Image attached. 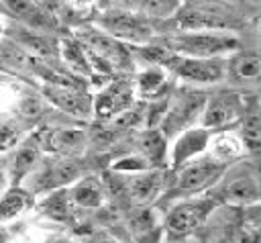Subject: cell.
Segmentation results:
<instances>
[{
	"mask_svg": "<svg viewBox=\"0 0 261 243\" xmlns=\"http://www.w3.org/2000/svg\"><path fill=\"white\" fill-rule=\"evenodd\" d=\"M80 43L86 49L88 61L96 71L100 74H114L120 69H133V57L126 45L114 37H110L104 31H84L80 37Z\"/></svg>",
	"mask_w": 261,
	"mask_h": 243,
	"instance_id": "6da1fadb",
	"label": "cell"
},
{
	"mask_svg": "<svg viewBox=\"0 0 261 243\" xmlns=\"http://www.w3.org/2000/svg\"><path fill=\"white\" fill-rule=\"evenodd\" d=\"M226 167L228 163L216 159L214 155H198L188 163H184L181 167H177V176L173 182H169L165 192L167 196H173V194L190 196V194L204 192L222 178Z\"/></svg>",
	"mask_w": 261,
	"mask_h": 243,
	"instance_id": "7a4b0ae2",
	"label": "cell"
},
{
	"mask_svg": "<svg viewBox=\"0 0 261 243\" xmlns=\"http://www.w3.org/2000/svg\"><path fill=\"white\" fill-rule=\"evenodd\" d=\"M31 184L29 192L31 194H43L51 192L57 188H65L73 184L77 178L84 176V161L80 157H69V155H55L39 161L37 167L31 172Z\"/></svg>",
	"mask_w": 261,
	"mask_h": 243,
	"instance_id": "3957f363",
	"label": "cell"
},
{
	"mask_svg": "<svg viewBox=\"0 0 261 243\" xmlns=\"http://www.w3.org/2000/svg\"><path fill=\"white\" fill-rule=\"evenodd\" d=\"M165 47L173 53L188 57H218L239 47V39L232 35H220L212 31H184L165 41Z\"/></svg>",
	"mask_w": 261,
	"mask_h": 243,
	"instance_id": "277c9868",
	"label": "cell"
},
{
	"mask_svg": "<svg viewBox=\"0 0 261 243\" xmlns=\"http://www.w3.org/2000/svg\"><path fill=\"white\" fill-rule=\"evenodd\" d=\"M218 202L210 198H198V200H184L177 202L165 216L163 231L167 235V241H184L190 235H194L210 216Z\"/></svg>",
	"mask_w": 261,
	"mask_h": 243,
	"instance_id": "5b68a950",
	"label": "cell"
},
{
	"mask_svg": "<svg viewBox=\"0 0 261 243\" xmlns=\"http://www.w3.org/2000/svg\"><path fill=\"white\" fill-rule=\"evenodd\" d=\"M222 184L210 192L216 202L232 204V206H253L259 202V182L257 172L253 167H234L228 174V167L222 174Z\"/></svg>",
	"mask_w": 261,
	"mask_h": 243,
	"instance_id": "8992f818",
	"label": "cell"
},
{
	"mask_svg": "<svg viewBox=\"0 0 261 243\" xmlns=\"http://www.w3.org/2000/svg\"><path fill=\"white\" fill-rule=\"evenodd\" d=\"M249 104L251 102L237 92H218L214 96H208L200 112V127L208 131H220L239 120L249 108Z\"/></svg>",
	"mask_w": 261,
	"mask_h": 243,
	"instance_id": "52a82bcc",
	"label": "cell"
},
{
	"mask_svg": "<svg viewBox=\"0 0 261 243\" xmlns=\"http://www.w3.org/2000/svg\"><path fill=\"white\" fill-rule=\"evenodd\" d=\"M165 69L173 71L177 78L194 84H214L224 76V61L218 57H188L169 51L161 63Z\"/></svg>",
	"mask_w": 261,
	"mask_h": 243,
	"instance_id": "ba28073f",
	"label": "cell"
},
{
	"mask_svg": "<svg viewBox=\"0 0 261 243\" xmlns=\"http://www.w3.org/2000/svg\"><path fill=\"white\" fill-rule=\"evenodd\" d=\"M206 94L200 92H190V90H181L179 96H175L169 106H165V112L161 116V133L165 137H173L179 131L194 127V123L200 118V112L204 108L206 102Z\"/></svg>",
	"mask_w": 261,
	"mask_h": 243,
	"instance_id": "9c48e42d",
	"label": "cell"
},
{
	"mask_svg": "<svg viewBox=\"0 0 261 243\" xmlns=\"http://www.w3.org/2000/svg\"><path fill=\"white\" fill-rule=\"evenodd\" d=\"M98 27L110 37L133 45H145L153 37L151 25L130 10H108L98 16Z\"/></svg>",
	"mask_w": 261,
	"mask_h": 243,
	"instance_id": "30bf717a",
	"label": "cell"
},
{
	"mask_svg": "<svg viewBox=\"0 0 261 243\" xmlns=\"http://www.w3.org/2000/svg\"><path fill=\"white\" fill-rule=\"evenodd\" d=\"M135 102V86L130 80L126 78H118L108 82L96 96L92 102V110L96 112L98 118L108 120L114 118L122 112H126L128 108H133Z\"/></svg>",
	"mask_w": 261,
	"mask_h": 243,
	"instance_id": "8fae6325",
	"label": "cell"
},
{
	"mask_svg": "<svg viewBox=\"0 0 261 243\" xmlns=\"http://www.w3.org/2000/svg\"><path fill=\"white\" fill-rule=\"evenodd\" d=\"M12 149H14V153L10 155L8 165H6V180H10L12 186H18L20 180L27 178L37 167V163L41 161V151H43L41 133L29 135L27 139H20L18 145Z\"/></svg>",
	"mask_w": 261,
	"mask_h": 243,
	"instance_id": "7c38bea8",
	"label": "cell"
},
{
	"mask_svg": "<svg viewBox=\"0 0 261 243\" xmlns=\"http://www.w3.org/2000/svg\"><path fill=\"white\" fill-rule=\"evenodd\" d=\"M90 139L84 129L75 127H57V129H47L41 131V145L43 149L55 153V155H69V157H80Z\"/></svg>",
	"mask_w": 261,
	"mask_h": 243,
	"instance_id": "4fadbf2b",
	"label": "cell"
},
{
	"mask_svg": "<svg viewBox=\"0 0 261 243\" xmlns=\"http://www.w3.org/2000/svg\"><path fill=\"white\" fill-rule=\"evenodd\" d=\"M43 96L55 104L59 110L69 112L73 116H90L94 98L77 86H59V84H45Z\"/></svg>",
	"mask_w": 261,
	"mask_h": 243,
	"instance_id": "5bb4252c",
	"label": "cell"
},
{
	"mask_svg": "<svg viewBox=\"0 0 261 243\" xmlns=\"http://www.w3.org/2000/svg\"><path fill=\"white\" fill-rule=\"evenodd\" d=\"M175 25L181 33L184 31H224V29H237V18L212 8L192 6L177 14Z\"/></svg>",
	"mask_w": 261,
	"mask_h": 243,
	"instance_id": "9a60e30c",
	"label": "cell"
},
{
	"mask_svg": "<svg viewBox=\"0 0 261 243\" xmlns=\"http://www.w3.org/2000/svg\"><path fill=\"white\" fill-rule=\"evenodd\" d=\"M0 10H4L8 16L16 18L18 25H24L29 29L47 33L55 29V18L51 16V12H47L35 0H0Z\"/></svg>",
	"mask_w": 261,
	"mask_h": 243,
	"instance_id": "2e32d148",
	"label": "cell"
},
{
	"mask_svg": "<svg viewBox=\"0 0 261 243\" xmlns=\"http://www.w3.org/2000/svg\"><path fill=\"white\" fill-rule=\"evenodd\" d=\"M165 178H167V174L163 169H143V172H137L126 182V194H128V198L135 204H149L163 190H167L169 182Z\"/></svg>",
	"mask_w": 261,
	"mask_h": 243,
	"instance_id": "e0dca14e",
	"label": "cell"
},
{
	"mask_svg": "<svg viewBox=\"0 0 261 243\" xmlns=\"http://www.w3.org/2000/svg\"><path fill=\"white\" fill-rule=\"evenodd\" d=\"M210 131L204 127H188L181 131V135L175 139L173 149H171V163L173 167H181L184 163H188L190 159L202 155L208 149V141H210Z\"/></svg>",
	"mask_w": 261,
	"mask_h": 243,
	"instance_id": "ac0fdd59",
	"label": "cell"
},
{
	"mask_svg": "<svg viewBox=\"0 0 261 243\" xmlns=\"http://www.w3.org/2000/svg\"><path fill=\"white\" fill-rule=\"evenodd\" d=\"M8 39L16 41L22 49H27L31 55L39 57V59H47V57H53L57 55L59 51V45L57 41L47 33V31H37V29H29L24 25H12L8 29Z\"/></svg>",
	"mask_w": 261,
	"mask_h": 243,
	"instance_id": "d6986e66",
	"label": "cell"
},
{
	"mask_svg": "<svg viewBox=\"0 0 261 243\" xmlns=\"http://www.w3.org/2000/svg\"><path fill=\"white\" fill-rule=\"evenodd\" d=\"M39 57L31 55L27 49H22L16 41L12 39H2L0 41V69L14 74V76H33L35 78V67H37Z\"/></svg>",
	"mask_w": 261,
	"mask_h": 243,
	"instance_id": "ffe728a7",
	"label": "cell"
},
{
	"mask_svg": "<svg viewBox=\"0 0 261 243\" xmlns=\"http://www.w3.org/2000/svg\"><path fill=\"white\" fill-rule=\"evenodd\" d=\"M67 192H69L73 206H80V208H100L106 200V190L102 182L94 176L77 178Z\"/></svg>",
	"mask_w": 261,
	"mask_h": 243,
	"instance_id": "44dd1931",
	"label": "cell"
},
{
	"mask_svg": "<svg viewBox=\"0 0 261 243\" xmlns=\"http://www.w3.org/2000/svg\"><path fill=\"white\" fill-rule=\"evenodd\" d=\"M39 210L45 212L47 216H51L53 221L59 223H69L73 218V202L69 198L67 188H57L51 190L49 196H45L39 202Z\"/></svg>",
	"mask_w": 261,
	"mask_h": 243,
	"instance_id": "7402d4cb",
	"label": "cell"
},
{
	"mask_svg": "<svg viewBox=\"0 0 261 243\" xmlns=\"http://www.w3.org/2000/svg\"><path fill=\"white\" fill-rule=\"evenodd\" d=\"M33 206V194L22 186H10L0 194V223H6Z\"/></svg>",
	"mask_w": 261,
	"mask_h": 243,
	"instance_id": "603a6c76",
	"label": "cell"
},
{
	"mask_svg": "<svg viewBox=\"0 0 261 243\" xmlns=\"http://www.w3.org/2000/svg\"><path fill=\"white\" fill-rule=\"evenodd\" d=\"M167 88V80H165V71L157 65L141 71L137 76L135 82V96H141L145 100H159L161 94Z\"/></svg>",
	"mask_w": 261,
	"mask_h": 243,
	"instance_id": "cb8c5ba5",
	"label": "cell"
},
{
	"mask_svg": "<svg viewBox=\"0 0 261 243\" xmlns=\"http://www.w3.org/2000/svg\"><path fill=\"white\" fill-rule=\"evenodd\" d=\"M165 135L159 129L149 127L143 131V135L137 141V147L141 151V157L149 161V165H161L165 159Z\"/></svg>",
	"mask_w": 261,
	"mask_h": 243,
	"instance_id": "d4e9b609",
	"label": "cell"
},
{
	"mask_svg": "<svg viewBox=\"0 0 261 243\" xmlns=\"http://www.w3.org/2000/svg\"><path fill=\"white\" fill-rule=\"evenodd\" d=\"M59 51H61V57H63V61L67 63L69 69L77 71L80 76H90V78L94 76V69H92V65L88 61V55H86V49H84V45L80 43L77 37L63 39Z\"/></svg>",
	"mask_w": 261,
	"mask_h": 243,
	"instance_id": "484cf974",
	"label": "cell"
},
{
	"mask_svg": "<svg viewBox=\"0 0 261 243\" xmlns=\"http://www.w3.org/2000/svg\"><path fill=\"white\" fill-rule=\"evenodd\" d=\"M208 145H210V155H214L216 159H220V161H224V163H230L232 159H237V157H241L243 155V143L237 139V137H232V135H228V133H222V131H216V135L214 137H210V141H208Z\"/></svg>",
	"mask_w": 261,
	"mask_h": 243,
	"instance_id": "4316f807",
	"label": "cell"
},
{
	"mask_svg": "<svg viewBox=\"0 0 261 243\" xmlns=\"http://www.w3.org/2000/svg\"><path fill=\"white\" fill-rule=\"evenodd\" d=\"M241 143L243 149L249 153H257L259 145H261V120H259V112L257 108H247L243 114V123H241Z\"/></svg>",
	"mask_w": 261,
	"mask_h": 243,
	"instance_id": "83f0119b",
	"label": "cell"
},
{
	"mask_svg": "<svg viewBox=\"0 0 261 243\" xmlns=\"http://www.w3.org/2000/svg\"><path fill=\"white\" fill-rule=\"evenodd\" d=\"M163 229L157 225L155 214L151 210H141L137 216H133L130 221V233L135 235L137 241L141 243H157L159 233Z\"/></svg>",
	"mask_w": 261,
	"mask_h": 243,
	"instance_id": "f1b7e54d",
	"label": "cell"
},
{
	"mask_svg": "<svg viewBox=\"0 0 261 243\" xmlns=\"http://www.w3.org/2000/svg\"><path fill=\"white\" fill-rule=\"evenodd\" d=\"M232 71L241 80H257L261 74V59L257 53H243L232 61Z\"/></svg>",
	"mask_w": 261,
	"mask_h": 243,
	"instance_id": "f546056e",
	"label": "cell"
},
{
	"mask_svg": "<svg viewBox=\"0 0 261 243\" xmlns=\"http://www.w3.org/2000/svg\"><path fill=\"white\" fill-rule=\"evenodd\" d=\"M20 139V123H16L14 118H0V153H6L12 147H16Z\"/></svg>",
	"mask_w": 261,
	"mask_h": 243,
	"instance_id": "4dcf8cb0",
	"label": "cell"
},
{
	"mask_svg": "<svg viewBox=\"0 0 261 243\" xmlns=\"http://www.w3.org/2000/svg\"><path fill=\"white\" fill-rule=\"evenodd\" d=\"M112 167L118 172H143L149 169V161L143 159L141 155H128V157H120L116 163H112Z\"/></svg>",
	"mask_w": 261,
	"mask_h": 243,
	"instance_id": "1f68e13d",
	"label": "cell"
},
{
	"mask_svg": "<svg viewBox=\"0 0 261 243\" xmlns=\"http://www.w3.org/2000/svg\"><path fill=\"white\" fill-rule=\"evenodd\" d=\"M86 243H122V241H118L114 235H110L106 231H96V233H92V237Z\"/></svg>",
	"mask_w": 261,
	"mask_h": 243,
	"instance_id": "d6a6232c",
	"label": "cell"
},
{
	"mask_svg": "<svg viewBox=\"0 0 261 243\" xmlns=\"http://www.w3.org/2000/svg\"><path fill=\"white\" fill-rule=\"evenodd\" d=\"M39 6H43L47 12H51V10H55L57 6H59V0H35Z\"/></svg>",
	"mask_w": 261,
	"mask_h": 243,
	"instance_id": "836d02e7",
	"label": "cell"
},
{
	"mask_svg": "<svg viewBox=\"0 0 261 243\" xmlns=\"http://www.w3.org/2000/svg\"><path fill=\"white\" fill-rule=\"evenodd\" d=\"M118 2L124 10H133V8H139L143 4V0H118Z\"/></svg>",
	"mask_w": 261,
	"mask_h": 243,
	"instance_id": "e575fe53",
	"label": "cell"
},
{
	"mask_svg": "<svg viewBox=\"0 0 261 243\" xmlns=\"http://www.w3.org/2000/svg\"><path fill=\"white\" fill-rule=\"evenodd\" d=\"M6 182H8V180H6V172H4L2 165H0V194H2L4 188H6Z\"/></svg>",
	"mask_w": 261,
	"mask_h": 243,
	"instance_id": "d590c367",
	"label": "cell"
},
{
	"mask_svg": "<svg viewBox=\"0 0 261 243\" xmlns=\"http://www.w3.org/2000/svg\"><path fill=\"white\" fill-rule=\"evenodd\" d=\"M10 239V233L6 231V227H0V243H6Z\"/></svg>",
	"mask_w": 261,
	"mask_h": 243,
	"instance_id": "8d00e7d4",
	"label": "cell"
},
{
	"mask_svg": "<svg viewBox=\"0 0 261 243\" xmlns=\"http://www.w3.org/2000/svg\"><path fill=\"white\" fill-rule=\"evenodd\" d=\"M249 2H251V4H259V0H249Z\"/></svg>",
	"mask_w": 261,
	"mask_h": 243,
	"instance_id": "74e56055",
	"label": "cell"
},
{
	"mask_svg": "<svg viewBox=\"0 0 261 243\" xmlns=\"http://www.w3.org/2000/svg\"><path fill=\"white\" fill-rule=\"evenodd\" d=\"M218 243H230V241H228V239H224V241H218Z\"/></svg>",
	"mask_w": 261,
	"mask_h": 243,
	"instance_id": "f35d334b",
	"label": "cell"
},
{
	"mask_svg": "<svg viewBox=\"0 0 261 243\" xmlns=\"http://www.w3.org/2000/svg\"><path fill=\"white\" fill-rule=\"evenodd\" d=\"M0 33H2V25H0Z\"/></svg>",
	"mask_w": 261,
	"mask_h": 243,
	"instance_id": "ab89813d",
	"label": "cell"
},
{
	"mask_svg": "<svg viewBox=\"0 0 261 243\" xmlns=\"http://www.w3.org/2000/svg\"><path fill=\"white\" fill-rule=\"evenodd\" d=\"M216 2H218V0H216Z\"/></svg>",
	"mask_w": 261,
	"mask_h": 243,
	"instance_id": "60d3db41",
	"label": "cell"
}]
</instances>
